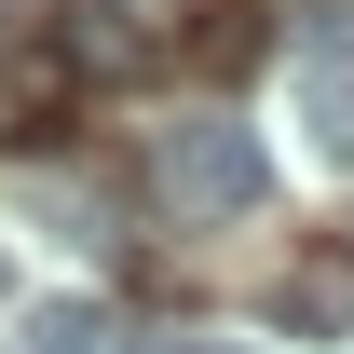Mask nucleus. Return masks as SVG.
I'll use <instances>...</instances> for the list:
<instances>
[{"mask_svg": "<svg viewBox=\"0 0 354 354\" xmlns=\"http://www.w3.org/2000/svg\"><path fill=\"white\" fill-rule=\"evenodd\" d=\"M150 177H164V205H177V218H245V205L272 191L259 136L232 123V109H205V123H164V150H150Z\"/></svg>", "mask_w": 354, "mask_h": 354, "instance_id": "1", "label": "nucleus"}, {"mask_svg": "<svg viewBox=\"0 0 354 354\" xmlns=\"http://www.w3.org/2000/svg\"><path fill=\"white\" fill-rule=\"evenodd\" d=\"M300 95H313V150H327V164H354V14H327V28H313Z\"/></svg>", "mask_w": 354, "mask_h": 354, "instance_id": "2", "label": "nucleus"}, {"mask_svg": "<svg viewBox=\"0 0 354 354\" xmlns=\"http://www.w3.org/2000/svg\"><path fill=\"white\" fill-rule=\"evenodd\" d=\"M259 41H272V28H259V14H232V0H218V14H191V68H205V82H245Z\"/></svg>", "mask_w": 354, "mask_h": 354, "instance_id": "3", "label": "nucleus"}, {"mask_svg": "<svg viewBox=\"0 0 354 354\" xmlns=\"http://www.w3.org/2000/svg\"><path fill=\"white\" fill-rule=\"evenodd\" d=\"M272 313H286L300 341H327V327H354V272H341V259H313V272H286V300H272Z\"/></svg>", "mask_w": 354, "mask_h": 354, "instance_id": "4", "label": "nucleus"}, {"mask_svg": "<svg viewBox=\"0 0 354 354\" xmlns=\"http://www.w3.org/2000/svg\"><path fill=\"white\" fill-rule=\"evenodd\" d=\"M109 327H95V300H55V313H28V354H95Z\"/></svg>", "mask_w": 354, "mask_h": 354, "instance_id": "5", "label": "nucleus"}, {"mask_svg": "<svg viewBox=\"0 0 354 354\" xmlns=\"http://www.w3.org/2000/svg\"><path fill=\"white\" fill-rule=\"evenodd\" d=\"M0 300H14V259H0Z\"/></svg>", "mask_w": 354, "mask_h": 354, "instance_id": "6", "label": "nucleus"}, {"mask_svg": "<svg viewBox=\"0 0 354 354\" xmlns=\"http://www.w3.org/2000/svg\"><path fill=\"white\" fill-rule=\"evenodd\" d=\"M136 354H164V341H136Z\"/></svg>", "mask_w": 354, "mask_h": 354, "instance_id": "7", "label": "nucleus"}, {"mask_svg": "<svg viewBox=\"0 0 354 354\" xmlns=\"http://www.w3.org/2000/svg\"><path fill=\"white\" fill-rule=\"evenodd\" d=\"M95 14H109V0H95Z\"/></svg>", "mask_w": 354, "mask_h": 354, "instance_id": "8", "label": "nucleus"}]
</instances>
